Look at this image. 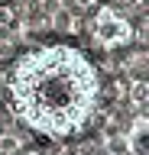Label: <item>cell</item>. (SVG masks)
Instances as JSON below:
<instances>
[{
  "mask_svg": "<svg viewBox=\"0 0 149 155\" xmlns=\"http://www.w3.org/2000/svg\"><path fill=\"white\" fill-rule=\"evenodd\" d=\"M91 39L94 45L104 48V52H113V48H123L133 42V23H130L120 10L113 7H100L91 19Z\"/></svg>",
  "mask_w": 149,
  "mask_h": 155,
  "instance_id": "cell-2",
  "label": "cell"
},
{
  "mask_svg": "<svg viewBox=\"0 0 149 155\" xmlns=\"http://www.w3.org/2000/svg\"><path fill=\"white\" fill-rule=\"evenodd\" d=\"M10 110L26 129L68 139L94 120L100 71L78 45L46 42L23 52L7 74Z\"/></svg>",
  "mask_w": 149,
  "mask_h": 155,
  "instance_id": "cell-1",
  "label": "cell"
},
{
  "mask_svg": "<svg viewBox=\"0 0 149 155\" xmlns=\"http://www.w3.org/2000/svg\"><path fill=\"white\" fill-rule=\"evenodd\" d=\"M143 100H149V84L146 81L133 84V104H143Z\"/></svg>",
  "mask_w": 149,
  "mask_h": 155,
  "instance_id": "cell-4",
  "label": "cell"
},
{
  "mask_svg": "<svg viewBox=\"0 0 149 155\" xmlns=\"http://www.w3.org/2000/svg\"><path fill=\"white\" fill-rule=\"evenodd\" d=\"M130 149L136 155H149V123H136V129L130 133Z\"/></svg>",
  "mask_w": 149,
  "mask_h": 155,
  "instance_id": "cell-3",
  "label": "cell"
}]
</instances>
